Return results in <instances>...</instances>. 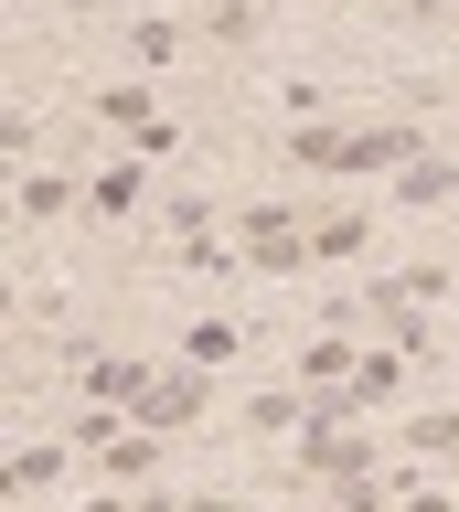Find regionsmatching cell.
I'll return each instance as SVG.
<instances>
[{"instance_id": "cell-14", "label": "cell", "mask_w": 459, "mask_h": 512, "mask_svg": "<svg viewBox=\"0 0 459 512\" xmlns=\"http://www.w3.org/2000/svg\"><path fill=\"white\" fill-rule=\"evenodd\" d=\"M65 459H75V438H65V448H22V459L0 470V491H11V502H33V491H54V480H65Z\"/></svg>"}, {"instance_id": "cell-4", "label": "cell", "mask_w": 459, "mask_h": 512, "mask_svg": "<svg viewBox=\"0 0 459 512\" xmlns=\"http://www.w3.org/2000/svg\"><path fill=\"white\" fill-rule=\"evenodd\" d=\"M203 406H214V384H203V363H161V374H150V384L129 395V416H139V427H161V438H182V427H193Z\"/></svg>"}, {"instance_id": "cell-17", "label": "cell", "mask_w": 459, "mask_h": 512, "mask_svg": "<svg viewBox=\"0 0 459 512\" xmlns=\"http://www.w3.org/2000/svg\"><path fill=\"white\" fill-rule=\"evenodd\" d=\"M257 22H267L257 0H214V11H203V32H214V43H257Z\"/></svg>"}, {"instance_id": "cell-11", "label": "cell", "mask_w": 459, "mask_h": 512, "mask_svg": "<svg viewBox=\"0 0 459 512\" xmlns=\"http://www.w3.org/2000/svg\"><path fill=\"white\" fill-rule=\"evenodd\" d=\"M353 363H363V342H353V331H342V320H331L321 342H299V384H310V395H331V384L353 374Z\"/></svg>"}, {"instance_id": "cell-5", "label": "cell", "mask_w": 459, "mask_h": 512, "mask_svg": "<svg viewBox=\"0 0 459 512\" xmlns=\"http://www.w3.org/2000/svg\"><path fill=\"white\" fill-rule=\"evenodd\" d=\"M139 203H150V160H139V150H118V160L86 171V214H97V224H129Z\"/></svg>"}, {"instance_id": "cell-6", "label": "cell", "mask_w": 459, "mask_h": 512, "mask_svg": "<svg viewBox=\"0 0 459 512\" xmlns=\"http://www.w3.org/2000/svg\"><path fill=\"white\" fill-rule=\"evenodd\" d=\"M150 374H161V363H139V352H75V384H86L97 406H129Z\"/></svg>"}, {"instance_id": "cell-15", "label": "cell", "mask_w": 459, "mask_h": 512, "mask_svg": "<svg viewBox=\"0 0 459 512\" xmlns=\"http://www.w3.org/2000/svg\"><path fill=\"white\" fill-rule=\"evenodd\" d=\"M171 54H182V22H171V11H139V22H129V64H139V75H161Z\"/></svg>"}, {"instance_id": "cell-8", "label": "cell", "mask_w": 459, "mask_h": 512, "mask_svg": "<svg viewBox=\"0 0 459 512\" xmlns=\"http://www.w3.org/2000/svg\"><path fill=\"white\" fill-rule=\"evenodd\" d=\"M86 118H107L118 139H139V128L171 118V107H161V86H150V75H129V86H97V96H86Z\"/></svg>"}, {"instance_id": "cell-16", "label": "cell", "mask_w": 459, "mask_h": 512, "mask_svg": "<svg viewBox=\"0 0 459 512\" xmlns=\"http://www.w3.org/2000/svg\"><path fill=\"white\" fill-rule=\"evenodd\" d=\"M406 448L417 459H459V406H417L406 416Z\"/></svg>"}, {"instance_id": "cell-2", "label": "cell", "mask_w": 459, "mask_h": 512, "mask_svg": "<svg viewBox=\"0 0 459 512\" xmlns=\"http://www.w3.org/2000/svg\"><path fill=\"white\" fill-rule=\"evenodd\" d=\"M299 480H331V491H342V480H374V438H363V416L342 406V395L299 416Z\"/></svg>"}, {"instance_id": "cell-9", "label": "cell", "mask_w": 459, "mask_h": 512, "mask_svg": "<svg viewBox=\"0 0 459 512\" xmlns=\"http://www.w3.org/2000/svg\"><path fill=\"white\" fill-rule=\"evenodd\" d=\"M235 352H246V320H225V310H203V320H182V363H203V374H225Z\"/></svg>"}, {"instance_id": "cell-1", "label": "cell", "mask_w": 459, "mask_h": 512, "mask_svg": "<svg viewBox=\"0 0 459 512\" xmlns=\"http://www.w3.org/2000/svg\"><path fill=\"white\" fill-rule=\"evenodd\" d=\"M427 139L417 118H310L278 139V160H299V171H406Z\"/></svg>"}, {"instance_id": "cell-10", "label": "cell", "mask_w": 459, "mask_h": 512, "mask_svg": "<svg viewBox=\"0 0 459 512\" xmlns=\"http://www.w3.org/2000/svg\"><path fill=\"white\" fill-rule=\"evenodd\" d=\"M395 203H406V214H438V203H459V171L438 150H417L406 171H395Z\"/></svg>"}, {"instance_id": "cell-7", "label": "cell", "mask_w": 459, "mask_h": 512, "mask_svg": "<svg viewBox=\"0 0 459 512\" xmlns=\"http://www.w3.org/2000/svg\"><path fill=\"white\" fill-rule=\"evenodd\" d=\"M406 363H417V352H363V363H353V374H342V384H331V395H342V406H353V416H374V406H385V395H395V384H406Z\"/></svg>"}, {"instance_id": "cell-19", "label": "cell", "mask_w": 459, "mask_h": 512, "mask_svg": "<svg viewBox=\"0 0 459 512\" xmlns=\"http://www.w3.org/2000/svg\"><path fill=\"white\" fill-rule=\"evenodd\" d=\"M449 480H459V459H449Z\"/></svg>"}, {"instance_id": "cell-3", "label": "cell", "mask_w": 459, "mask_h": 512, "mask_svg": "<svg viewBox=\"0 0 459 512\" xmlns=\"http://www.w3.org/2000/svg\"><path fill=\"white\" fill-rule=\"evenodd\" d=\"M235 256H246L257 278H299V267H310V224H299L289 203H246V224H235Z\"/></svg>"}, {"instance_id": "cell-12", "label": "cell", "mask_w": 459, "mask_h": 512, "mask_svg": "<svg viewBox=\"0 0 459 512\" xmlns=\"http://www.w3.org/2000/svg\"><path fill=\"white\" fill-rule=\"evenodd\" d=\"M86 203V171H22V224H54Z\"/></svg>"}, {"instance_id": "cell-18", "label": "cell", "mask_w": 459, "mask_h": 512, "mask_svg": "<svg viewBox=\"0 0 459 512\" xmlns=\"http://www.w3.org/2000/svg\"><path fill=\"white\" fill-rule=\"evenodd\" d=\"M246 427H299V395H289V384H267V395H246Z\"/></svg>"}, {"instance_id": "cell-13", "label": "cell", "mask_w": 459, "mask_h": 512, "mask_svg": "<svg viewBox=\"0 0 459 512\" xmlns=\"http://www.w3.org/2000/svg\"><path fill=\"white\" fill-rule=\"evenodd\" d=\"M374 246V214H353V203H331L321 224H310V267H321V256H363Z\"/></svg>"}]
</instances>
